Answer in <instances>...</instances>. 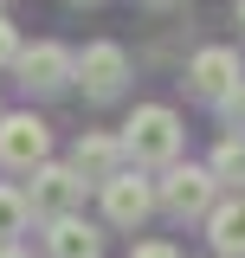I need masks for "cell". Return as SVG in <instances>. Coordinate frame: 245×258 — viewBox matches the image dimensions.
Masks as SVG:
<instances>
[{
    "instance_id": "1",
    "label": "cell",
    "mask_w": 245,
    "mask_h": 258,
    "mask_svg": "<svg viewBox=\"0 0 245 258\" xmlns=\"http://www.w3.org/2000/svg\"><path fill=\"white\" fill-rule=\"evenodd\" d=\"M116 142L136 168H174L181 161V116L168 103H136V116L122 123Z\"/></svg>"
},
{
    "instance_id": "2",
    "label": "cell",
    "mask_w": 245,
    "mask_h": 258,
    "mask_svg": "<svg viewBox=\"0 0 245 258\" xmlns=\"http://www.w3.org/2000/svg\"><path fill=\"white\" fill-rule=\"evenodd\" d=\"M26 194V213L32 220H45V226H58L78 213V200H84V174L71 168V161H45V168H32V187Z\"/></svg>"
},
{
    "instance_id": "3",
    "label": "cell",
    "mask_w": 245,
    "mask_h": 258,
    "mask_svg": "<svg viewBox=\"0 0 245 258\" xmlns=\"http://www.w3.org/2000/svg\"><path fill=\"white\" fill-rule=\"evenodd\" d=\"M213 168H194V161H174L161 181H155V207L161 213H174V220H200V213H213Z\"/></svg>"
},
{
    "instance_id": "4",
    "label": "cell",
    "mask_w": 245,
    "mask_h": 258,
    "mask_svg": "<svg viewBox=\"0 0 245 258\" xmlns=\"http://www.w3.org/2000/svg\"><path fill=\"white\" fill-rule=\"evenodd\" d=\"M45 155H52V129L39 123L32 110H13V116H0V161H7V168L32 174V168H45Z\"/></svg>"
},
{
    "instance_id": "5",
    "label": "cell",
    "mask_w": 245,
    "mask_h": 258,
    "mask_svg": "<svg viewBox=\"0 0 245 258\" xmlns=\"http://www.w3.org/2000/svg\"><path fill=\"white\" fill-rule=\"evenodd\" d=\"M20 84L26 91H65L78 78V52H65L58 39H39V45H20Z\"/></svg>"
},
{
    "instance_id": "6",
    "label": "cell",
    "mask_w": 245,
    "mask_h": 258,
    "mask_svg": "<svg viewBox=\"0 0 245 258\" xmlns=\"http://www.w3.org/2000/svg\"><path fill=\"white\" fill-rule=\"evenodd\" d=\"M187 84H194V97H207V103H226L245 84V64H239L232 45H207V52H194V64H187Z\"/></svg>"
},
{
    "instance_id": "7",
    "label": "cell",
    "mask_w": 245,
    "mask_h": 258,
    "mask_svg": "<svg viewBox=\"0 0 245 258\" xmlns=\"http://www.w3.org/2000/svg\"><path fill=\"white\" fill-rule=\"evenodd\" d=\"M149 213H155V181L142 168H122L103 181V220L110 226H142Z\"/></svg>"
},
{
    "instance_id": "8",
    "label": "cell",
    "mask_w": 245,
    "mask_h": 258,
    "mask_svg": "<svg viewBox=\"0 0 245 258\" xmlns=\"http://www.w3.org/2000/svg\"><path fill=\"white\" fill-rule=\"evenodd\" d=\"M78 84H84L91 97H116L122 84H129V52H122L116 39L84 45V52H78Z\"/></svg>"
},
{
    "instance_id": "9",
    "label": "cell",
    "mask_w": 245,
    "mask_h": 258,
    "mask_svg": "<svg viewBox=\"0 0 245 258\" xmlns=\"http://www.w3.org/2000/svg\"><path fill=\"white\" fill-rule=\"evenodd\" d=\"M71 168L84 174V187H91V181L103 187L110 174H122V142H116V136H103V129H84L78 149H71Z\"/></svg>"
},
{
    "instance_id": "10",
    "label": "cell",
    "mask_w": 245,
    "mask_h": 258,
    "mask_svg": "<svg viewBox=\"0 0 245 258\" xmlns=\"http://www.w3.org/2000/svg\"><path fill=\"white\" fill-rule=\"evenodd\" d=\"M207 239H213L219 258H245V194L213 200V213H207Z\"/></svg>"
},
{
    "instance_id": "11",
    "label": "cell",
    "mask_w": 245,
    "mask_h": 258,
    "mask_svg": "<svg viewBox=\"0 0 245 258\" xmlns=\"http://www.w3.org/2000/svg\"><path fill=\"white\" fill-rule=\"evenodd\" d=\"M45 252H52V258H97V252H103V232L71 213V220L45 226Z\"/></svg>"
},
{
    "instance_id": "12",
    "label": "cell",
    "mask_w": 245,
    "mask_h": 258,
    "mask_svg": "<svg viewBox=\"0 0 245 258\" xmlns=\"http://www.w3.org/2000/svg\"><path fill=\"white\" fill-rule=\"evenodd\" d=\"M26 194L13 187V181H0V245H13V232H26Z\"/></svg>"
},
{
    "instance_id": "13",
    "label": "cell",
    "mask_w": 245,
    "mask_h": 258,
    "mask_svg": "<svg viewBox=\"0 0 245 258\" xmlns=\"http://www.w3.org/2000/svg\"><path fill=\"white\" fill-rule=\"evenodd\" d=\"M213 181H245V136H219V149H213Z\"/></svg>"
},
{
    "instance_id": "14",
    "label": "cell",
    "mask_w": 245,
    "mask_h": 258,
    "mask_svg": "<svg viewBox=\"0 0 245 258\" xmlns=\"http://www.w3.org/2000/svg\"><path fill=\"white\" fill-rule=\"evenodd\" d=\"M13 58H20V39H13V20L0 13V64H13Z\"/></svg>"
},
{
    "instance_id": "15",
    "label": "cell",
    "mask_w": 245,
    "mask_h": 258,
    "mask_svg": "<svg viewBox=\"0 0 245 258\" xmlns=\"http://www.w3.org/2000/svg\"><path fill=\"white\" fill-rule=\"evenodd\" d=\"M129 258H181V252H174L168 239H142V245H136V252H129Z\"/></svg>"
},
{
    "instance_id": "16",
    "label": "cell",
    "mask_w": 245,
    "mask_h": 258,
    "mask_svg": "<svg viewBox=\"0 0 245 258\" xmlns=\"http://www.w3.org/2000/svg\"><path fill=\"white\" fill-rule=\"evenodd\" d=\"M226 116H232V123H245V84H239L232 97H226Z\"/></svg>"
},
{
    "instance_id": "17",
    "label": "cell",
    "mask_w": 245,
    "mask_h": 258,
    "mask_svg": "<svg viewBox=\"0 0 245 258\" xmlns=\"http://www.w3.org/2000/svg\"><path fill=\"white\" fill-rule=\"evenodd\" d=\"M0 258H26V252H20V245H0Z\"/></svg>"
},
{
    "instance_id": "18",
    "label": "cell",
    "mask_w": 245,
    "mask_h": 258,
    "mask_svg": "<svg viewBox=\"0 0 245 258\" xmlns=\"http://www.w3.org/2000/svg\"><path fill=\"white\" fill-rule=\"evenodd\" d=\"M142 7H174V0H142Z\"/></svg>"
},
{
    "instance_id": "19",
    "label": "cell",
    "mask_w": 245,
    "mask_h": 258,
    "mask_svg": "<svg viewBox=\"0 0 245 258\" xmlns=\"http://www.w3.org/2000/svg\"><path fill=\"white\" fill-rule=\"evenodd\" d=\"M239 26H245V0H239Z\"/></svg>"
},
{
    "instance_id": "20",
    "label": "cell",
    "mask_w": 245,
    "mask_h": 258,
    "mask_svg": "<svg viewBox=\"0 0 245 258\" xmlns=\"http://www.w3.org/2000/svg\"><path fill=\"white\" fill-rule=\"evenodd\" d=\"M0 116H7V110H0Z\"/></svg>"
}]
</instances>
